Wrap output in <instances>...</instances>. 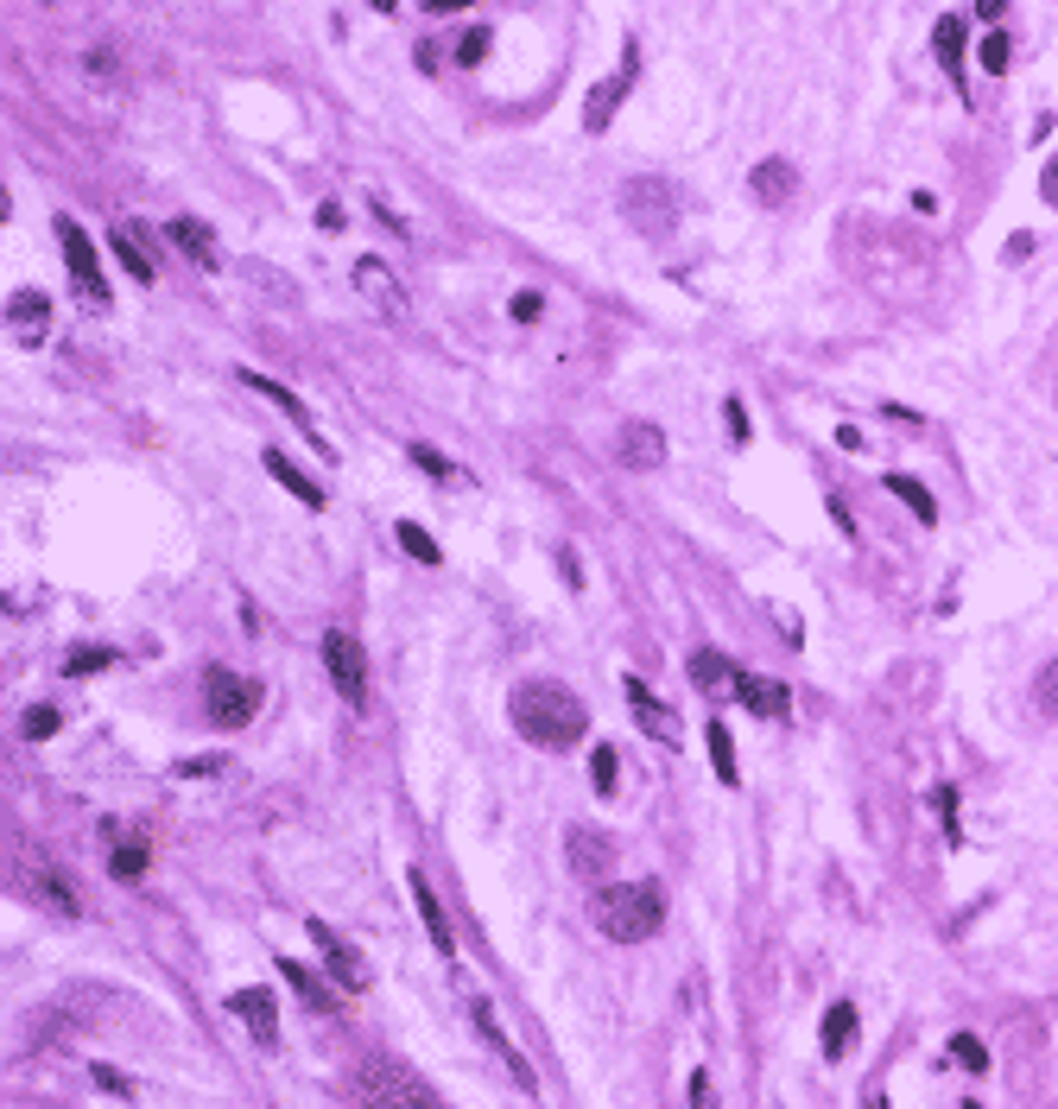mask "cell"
Segmentation results:
<instances>
[{
	"label": "cell",
	"mask_w": 1058,
	"mask_h": 1109,
	"mask_svg": "<svg viewBox=\"0 0 1058 1109\" xmlns=\"http://www.w3.org/2000/svg\"><path fill=\"white\" fill-rule=\"evenodd\" d=\"M241 380H248L253 394H267V400H273V406H279V412H285V419H292V426H299V431H304V438H311V444H317V451H324V431H317V419H311V412H304V400H299V394H292V387H279V380H267V375H253V368H241Z\"/></svg>",
	"instance_id": "cell-16"
},
{
	"label": "cell",
	"mask_w": 1058,
	"mask_h": 1109,
	"mask_svg": "<svg viewBox=\"0 0 1058 1109\" xmlns=\"http://www.w3.org/2000/svg\"><path fill=\"white\" fill-rule=\"evenodd\" d=\"M349 279H355V292H361V299L375 304L380 317H393V324H400L406 311H412V304H406V286H400V273H393L387 260H375V254H361Z\"/></svg>",
	"instance_id": "cell-8"
},
{
	"label": "cell",
	"mask_w": 1058,
	"mask_h": 1109,
	"mask_svg": "<svg viewBox=\"0 0 1058 1109\" xmlns=\"http://www.w3.org/2000/svg\"><path fill=\"white\" fill-rule=\"evenodd\" d=\"M412 463H419L425 476H438V482H463V470H456V463H444V456L431 451V444H412Z\"/></svg>",
	"instance_id": "cell-36"
},
{
	"label": "cell",
	"mask_w": 1058,
	"mask_h": 1109,
	"mask_svg": "<svg viewBox=\"0 0 1058 1109\" xmlns=\"http://www.w3.org/2000/svg\"><path fill=\"white\" fill-rule=\"evenodd\" d=\"M622 96H628V76H603V83L590 89V101H583V127H590V133H608V121H615Z\"/></svg>",
	"instance_id": "cell-22"
},
{
	"label": "cell",
	"mask_w": 1058,
	"mask_h": 1109,
	"mask_svg": "<svg viewBox=\"0 0 1058 1109\" xmlns=\"http://www.w3.org/2000/svg\"><path fill=\"white\" fill-rule=\"evenodd\" d=\"M850 1040H856V1002H836V1009L824 1014V1059H843Z\"/></svg>",
	"instance_id": "cell-24"
},
{
	"label": "cell",
	"mask_w": 1058,
	"mask_h": 1109,
	"mask_svg": "<svg viewBox=\"0 0 1058 1109\" xmlns=\"http://www.w3.org/2000/svg\"><path fill=\"white\" fill-rule=\"evenodd\" d=\"M400 1109H438V1097H431V1090H406L400 1085Z\"/></svg>",
	"instance_id": "cell-47"
},
{
	"label": "cell",
	"mask_w": 1058,
	"mask_h": 1109,
	"mask_svg": "<svg viewBox=\"0 0 1058 1109\" xmlns=\"http://www.w3.org/2000/svg\"><path fill=\"white\" fill-rule=\"evenodd\" d=\"M260 463H267V476H273L279 488H292V502H304V507H317V514H324V488L304 476V470H299V463H292L285 451H273V444H267V451H260Z\"/></svg>",
	"instance_id": "cell-17"
},
{
	"label": "cell",
	"mask_w": 1058,
	"mask_h": 1109,
	"mask_svg": "<svg viewBox=\"0 0 1058 1109\" xmlns=\"http://www.w3.org/2000/svg\"><path fill=\"white\" fill-rule=\"evenodd\" d=\"M691 1103H698V1109H710V1078H704V1072L691 1078Z\"/></svg>",
	"instance_id": "cell-49"
},
{
	"label": "cell",
	"mask_w": 1058,
	"mask_h": 1109,
	"mask_svg": "<svg viewBox=\"0 0 1058 1109\" xmlns=\"http://www.w3.org/2000/svg\"><path fill=\"white\" fill-rule=\"evenodd\" d=\"M622 463H628V470H659V463H666V431H659L654 419H628V426H622Z\"/></svg>",
	"instance_id": "cell-13"
},
{
	"label": "cell",
	"mask_w": 1058,
	"mask_h": 1109,
	"mask_svg": "<svg viewBox=\"0 0 1058 1109\" xmlns=\"http://www.w3.org/2000/svg\"><path fill=\"white\" fill-rule=\"evenodd\" d=\"M1039 197H1046V203L1058 209V152L1046 159V172H1039Z\"/></svg>",
	"instance_id": "cell-46"
},
{
	"label": "cell",
	"mask_w": 1058,
	"mask_h": 1109,
	"mask_svg": "<svg viewBox=\"0 0 1058 1109\" xmlns=\"http://www.w3.org/2000/svg\"><path fill=\"white\" fill-rule=\"evenodd\" d=\"M228 1009L241 1014V1021H248L253 1034L267 1040V1046L279 1040V1002L267 995V989H235V995H228Z\"/></svg>",
	"instance_id": "cell-19"
},
{
	"label": "cell",
	"mask_w": 1058,
	"mask_h": 1109,
	"mask_svg": "<svg viewBox=\"0 0 1058 1109\" xmlns=\"http://www.w3.org/2000/svg\"><path fill=\"white\" fill-rule=\"evenodd\" d=\"M507 717H514V730L527 735L532 749H571V742L590 735V710H583V698L577 691H564V685H552V679L514 685Z\"/></svg>",
	"instance_id": "cell-1"
},
{
	"label": "cell",
	"mask_w": 1058,
	"mask_h": 1109,
	"mask_svg": "<svg viewBox=\"0 0 1058 1109\" xmlns=\"http://www.w3.org/2000/svg\"><path fill=\"white\" fill-rule=\"evenodd\" d=\"M412 907H419V919H425L438 958H456V938H451V926H444V907H438V894H431V882L419 875V869H412Z\"/></svg>",
	"instance_id": "cell-21"
},
{
	"label": "cell",
	"mask_w": 1058,
	"mask_h": 1109,
	"mask_svg": "<svg viewBox=\"0 0 1058 1109\" xmlns=\"http://www.w3.org/2000/svg\"><path fill=\"white\" fill-rule=\"evenodd\" d=\"M735 672H742V666H730V659L716 654V647H698V654H691V679L704 685V691H723V685H735Z\"/></svg>",
	"instance_id": "cell-25"
},
{
	"label": "cell",
	"mask_w": 1058,
	"mask_h": 1109,
	"mask_svg": "<svg viewBox=\"0 0 1058 1109\" xmlns=\"http://www.w3.org/2000/svg\"><path fill=\"white\" fill-rule=\"evenodd\" d=\"M730 691H735V704L755 710V717H786V704H792V698H786V685L780 679H760V672H735Z\"/></svg>",
	"instance_id": "cell-15"
},
{
	"label": "cell",
	"mask_w": 1058,
	"mask_h": 1109,
	"mask_svg": "<svg viewBox=\"0 0 1058 1109\" xmlns=\"http://www.w3.org/2000/svg\"><path fill=\"white\" fill-rule=\"evenodd\" d=\"M539 311H546V292H514V317H520V324H532Z\"/></svg>",
	"instance_id": "cell-43"
},
{
	"label": "cell",
	"mask_w": 1058,
	"mask_h": 1109,
	"mask_svg": "<svg viewBox=\"0 0 1058 1109\" xmlns=\"http://www.w3.org/2000/svg\"><path fill=\"white\" fill-rule=\"evenodd\" d=\"M368 209H375V216H380V223H387V228H393L400 241H412V223H406V216H400V209H393V203H387V197H368Z\"/></svg>",
	"instance_id": "cell-41"
},
{
	"label": "cell",
	"mask_w": 1058,
	"mask_h": 1109,
	"mask_svg": "<svg viewBox=\"0 0 1058 1109\" xmlns=\"http://www.w3.org/2000/svg\"><path fill=\"white\" fill-rule=\"evenodd\" d=\"M1034 710L1039 717H1058V654L1034 672Z\"/></svg>",
	"instance_id": "cell-31"
},
{
	"label": "cell",
	"mask_w": 1058,
	"mask_h": 1109,
	"mask_svg": "<svg viewBox=\"0 0 1058 1109\" xmlns=\"http://www.w3.org/2000/svg\"><path fill=\"white\" fill-rule=\"evenodd\" d=\"M89 76H96V83H115V76H121V57H115V45H96V51H89Z\"/></svg>",
	"instance_id": "cell-39"
},
{
	"label": "cell",
	"mask_w": 1058,
	"mask_h": 1109,
	"mask_svg": "<svg viewBox=\"0 0 1058 1109\" xmlns=\"http://www.w3.org/2000/svg\"><path fill=\"white\" fill-rule=\"evenodd\" d=\"M108 666H115V647H96V640H89V647H71V654H64V679H96Z\"/></svg>",
	"instance_id": "cell-27"
},
{
	"label": "cell",
	"mask_w": 1058,
	"mask_h": 1109,
	"mask_svg": "<svg viewBox=\"0 0 1058 1109\" xmlns=\"http://www.w3.org/2000/svg\"><path fill=\"white\" fill-rule=\"evenodd\" d=\"M89 1078H96L101 1090H115V1097H133V1085H127V1078H121V1072H115V1065H96Z\"/></svg>",
	"instance_id": "cell-44"
},
{
	"label": "cell",
	"mask_w": 1058,
	"mask_h": 1109,
	"mask_svg": "<svg viewBox=\"0 0 1058 1109\" xmlns=\"http://www.w3.org/2000/svg\"><path fill=\"white\" fill-rule=\"evenodd\" d=\"M108 869H115L121 882H133V875H147V843H115V857H108Z\"/></svg>",
	"instance_id": "cell-33"
},
{
	"label": "cell",
	"mask_w": 1058,
	"mask_h": 1109,
	"mask_svg": "<svg viewBox=\"0 0 1058 1109\" xmlns=\"http://www.w3.org/2000/svg\"><path fill=\"white\" fill-rule=\"evenodd\" d=\"M57 723H64V710L57 704H39V710H25V742H45V735H57Z\"/></svg>",
	"instance_id": "cell-34"
},
{
	"label": "cell",
	"mask_w": 1058,
	"mask_h": 1109,
	"mask_svg": "<svg viewBox=\"0 0 1058 1109\" xmlns=\"http://www.w3.org/2000/svg\"><path fill=\"white\" fill-rule=\"evenodd\" d=\"M615 755H622V749H608V742H596V749H590V786H596L603 799L615 793V780H622V761H615Z\"/></svg>",
	"instance_id": "cell-30"
},
{
	"label": "cell",
	"mask_w": 1058,
	"mask_h": 1109,
	"mask_svg": "<svg viewBox=\"0 0 1058 1109\" xmlns=\"http://www.w3.org/2000/svg\"><path fill=\"white\" fill-rule=\"evenodd\" d=\"M203 698H209V717H216L223 730H248L253 710L267 704V691L253 679H241V672H228V666H209V672H203Z\"/></svg>",
	"instance_id": "cell-3"
},
{
	"label": "cell",
	"mask_w": 1058,
	"mask_h": 1109,
	"mask_svg": "<svg viewBox=\"0 0 1058 1109\" xmlns=\"http://www.w3.org/2000/svg\"><path fill=\"white\" fill-rule=\"evenodd\" d=\"M792 184H799V172H792L786 159H760L755 172H748V191H755L760 203H786L792 197Z\"/></svg>",
	"instance_id": "cell-23"
},
{
	"label": "cell",
	"mask_w": 1058,
	"mask_h": 1109,
	"mask_svg": "<svg viewBox=\"0 0 1058 1109\" xmlns=\"http://www.w3.org/2000/svg\"><path fill=\"white\" fill-rule=\"evenodd\" d=\"M324 672H330V685H336L355 710H368V654H361V640H355L349 628H330L324 634Z\"/></svg>",
	"instance_id": "cell-5"
},
{
	"label": "cell",
	"mask_w": 1058,
	"mask_h": 1109,
	"mask_svg": "<svg viewBox=\"0 0 1058 1109\" xmlns=\"http://www.w3.org/2000/svg\"><path fill=\"white\" fill-rule=\"evenodd\" d=\"M393 539H400V552H412L419 564H444V552H438V539H431V532L419 527V520H400V527H393Z\"/></svg>",
	"instance_id": "cell-29"
},
{
	"label": "cell",
	"mask_w": 1058,
	"mask_h": 1109,
	"mask_svg": "<svg viewBox=\"0 0 1058 1109\" xmlns=\"http://www.w3.org/2000/svg\"><path fill=\"white\" fill-rule=\"evenodd\" d=\"M172 774H177V780H203V774H223V755H191V761H177Z\"/></svg>",
	"instance_id": "cell-40"
},
{
	"label": "cell",
	"mask_w": 1058,
	"mask_h": 1109,
	"mask_svg": "<svg viewBox=\"0 0 1058 1109\" xmlns=\"http://www.w3.org/2000/svg\"><path fill=\"white\" fill-rule=\"evenodd\" d=\"M932 799H938V818H944V831H951V843H958V837H963V825H958V793H951V786H938Z\"/></svg>",
	"instance_id": "cell-42"
},
{
	"label": "cell",
	"mask_w": 1058,
	"mask_h": 1109,
	"mask_svg": "<svg viewBox=\"0 0 1058 1109\" xmlns=\"http://www.w3.org/2000/svg\"><path fill=\"white\" fill-rule=\"evenodd\" d=\"M469 1021H476V1034L488 1040V1053H495V1059L507 1065V1078H514V1085H520V1090H527V1097H532V1090H539V1078H532L527 1053H520V1046L507 1040V1027H501V1021H495V1002H469Z\"/></svg>",
	"instance_id": "cell-9"
},
{
	"label": "cell",
	"mask_w": 1058,
	"mask_h": 1109,
	"mask_svg": "<svg viewBox=\"0 0 1058 1109\" xmlns=\"http://www.w3.org/2000/svg\"><path fill=\"white\" fill-rule=\"evenodd\" d=\"M887 495H900V502L913 507V520H926V527L938 520V502H932V488H926V482H913V476L894 470V476H887Z\"/></svg>",
	"instance_id": "cell-26"
},
{
	"label": "cell",
	"mask_w": 1058,
	"mask_h": 1109,
	"mask_svg": "<svg viewBox=\"0 0 1058 1109\" xmlns=\"http://www.w3.org/2000/svg\"><path fill=\"white\" fill-rule=\"evenodd\" d=\"M608 831H590V825H571V837H564V857H571V869L577 875H603V862H608Z\"/></svg>",
	"instance_id": "cell-20"
},
{
	"label": "cell",
	"mask_w": 1058,
	"mask_h": 1109,
	"mask_svg": "<svg viewBox=\"0 0 1058 1109\" xmlns=\"http://www.w3.org/2000/svg\"><path fill=\"white\" fill-rule=\"evenodd\" d=\"M165 235H172L177 248H184V260H197V267H216V260H223V248H216V228L197 223V216H172V223H165Z\"/></svg>",
	"instance_id": "cell-18"
},
{
	"label": "cell",
	"mask_w": 1058,
	"mask_h": 1109,
	"mask_svg": "<svg viewBox=\"0 0 1058 1109\" xmlns=\"http://www.w3.org/2000/svg\"><path fill=\"white\" fill-rule=\"evenodd\" d=\"M951 1059H958L963 1072H989V1046L976 1034H958V1040H951Z\"/></svg>",
	"instance_id": "cell-35"
},
{
	"label": "cell",
	"mask_w": 1058,
	"mask_h": 1109,
	"mask_svg": "<svg viewBox=\"0 0 1058 1109\" xmlns=\"http://www.w3.org/2000/svg\"><path fill=\"white\" fill-rule=\"evenodd\" d=\"M1008 64H1014V51H1008V32H989V39H983V71H989V76H1002V71H1008Z\"/></svg>",
	"instance_id": "cell-37"
},
{
	"label": "cell",
	"mask_w": 1058,
	"mask_h": 1109,
	"mask_svg": "<svg viewBox=\"0 0 1058 1109\" xmlns=\"http://www.w3.org/2000/svg\"><path fill=\"white\" fill-rule=\"evenodd\" d=\"M311 945L324 951V963H330V977L349 989V995H361L368 989V963H361V951H355L349 938L336 933V926H324V919H311Z\"/></svg>",
	"instance_id": "cell-10"
},
{
	"label": "cell",
	"mask_w": 1058,
	"mask_h": 1109,
	"mask_svg": "<svg viewBox=\"0 0 1058 1109\" xmlns=\"http://www.w3.org/2000/svg\"><path fill=\"white\" fill-rule=\"evenodd\" d=\"M482 57H488V25H476V32L456 39V64H482Z\"/></svg>",
	"instance_id": "cell-38"
},
{
	"label": "cell",
	"mask_w": 1058,
	"mask_h": 1109,
	"mask_svg": "<svg viewBox=\"0 0 1058 1109\" xmlns=\"http://www.w3.org/2000/svg\"><path fill=\"white\" fill-rule=\"evenodd\" d=\"M868 1109H887V1103H882V1097H868Z\"/></svg>",
	"instance_id": "cell-50"
},
{
	"label": "cell",
	"mask_w": 1058,
	"mask_h": 1109,
	"mask_svg": "<svg viewBox=\"0 0 1058 1109\" xmlns=\"http://www.w3.org/2000/svg\"><path fill=\"white\" fill-rule=\"evenodd\" d=\"M622 691H628L634 723L654 735V742H679V710L666 704V698H654V691H647V679H634V672H628V679H622Z\"/></svg>",
	"instance_id": "cell-11"
},
{
	"label": "cell",
	"mask_w": 1058,
	"mask_h": 1109,
	"mask_svg": "<svg viewBox=\"0 0 1058 1109\" xmlns=\"http://www.w3.org/2000/svg\"><path fill=\"white\" fill-rule=\"evenodd\" d=\"M831 520H836L843 532H850V539H856V520H850V507H843V495H831Z\"/></svg>",
	"instance_id": "cell-48"
},
{
	"label": "cell",
	"mask_w": 1058,
	"mask_h": 1109,
	"mask_svg": "<svg viewBox=\"0 0 1058 1109\" xmlns=\"http://www.w3.org/2000/svg\"><path fill=\"white\" fill-rule=\"evenodd\" d=\"M723 419H730V438H735V444H748V412H742V400H723Z\"/></svg>",
	"instance_id": "cell-45"
},
{
	"label": "cell",
	"mask_w": 1058,
	"mask_h": 1109,
	"mask_svg": "<svg viewBox=\"0 0 1058 1109\" xmlns=\"http://www.w3.org/2000/svg\"><path fill=\"white\" fill-rule=\"evenodd\" d=\"M963 13H938V25H932V57L944 64V76L958 83V89H970V71H963Z\"/></svg>",
	"instance_id": "cell-14"
},
{
	"label": "cell",
	"mask_w": 1058,
	"mask_h": 1109,
	"mask_svg": "<svg viewBox=\"0 0 1058 1109\" xmlns=\"http://www.w3.org/2000/svg\"><path fill=\"white\" fill-rule=\"evenodd\" d=\"M108 248H115V260H121L127 273L140 279V286H152V260H147V254H140V241H133V235H115Z\"/></svg>",
	"instance_id": "cell-32"
},
{
	"label": "cell",
	"mask_w": 1058,
	"mask_h": 1109,
	"mask_svg": "<svg viewBox=\"0 0 1058 1109\" xmlns=\"http://www.w3.org/2000/svg\"><path fill=\"white\" fill-rule=\"evenodd\" d=\"M57 241H64V267H71L83 304H89V311H101V304H108V279H101V267H96V248H89L83 223H76V216H57Z\"/></svg>",
	"instance_id": "cell-6"
},
{
	"label": "cell",
	"mask_w": 1058,
	"mask_h": 1109,
	"mask_svg": "<svg viewBox=\"0 0 1058 1109\" xmlns=\"http://www.w3.org/2000/svg\"><path fill=\"white\" fill-rule=\"evenodd\" d=\"M704 742H710V767H716V780L735 786V742H730V730H723V717L704 730Z\"/></svg>",
	"instance_id": "cell-28"
},
{
	"label": "cell",
	"mask_w": 1058,
	"mask_h": 1109,
	"mask_svg": "<svg viewBox=\"0 0 1058 1109\" xmlns=\"http://www.w3.org/2000/svg\"><path fill=\"white\" fill-rule=\"evenodd\" d=\"M596 926H603L615 945H647L666 926V894L654 882H622L596 894Z\"/></svg>",
	"instance_id": "cell-2"
},
{
	"label": "cell",
	"mask_w": 1058,
	"mask_h": 1109,
	"mask_svg": "<svg viewBox=\"0 0 1058 1109\" xmlns=\"http://www.w3.org/2000/svg\"><path fill=\"white\" fill-rule=\"evenodd\" d=\"M20 887L39 901V907H51V913H64V919H76L83 913V887L57 869V862H45V857H20Z\"/></svg>",
	"instance_id": "cell-7"
},
{
	"label": "cell",
	"mask_w": 1058,
	"mask_h": 1109,
	"mask_svg": "<svg viewBox=\"0 0 1058 1109\" xmlns=\"http://www.w3.org/2000/svg\"><path fill=\"white\" fill-rule=\"evenodd\" d=\"M45 324H51V299H45V292H13V299H7V330H13V343L39 349Z\"/></svg>",
	"instance_id": "cell-12"
},
{
	"label": "cell",
	"mask_w": 1058,
	"mask_h": 1109,
	"mask_svg": "<svg viewBox=\"0 0 1058 1109\" xmlns=\"http://www.w3.org/2000/svg\"><path fill=\"white\" fill-rule=\"evenodd\" d=\"M622 209H628V223L640 228V235H654V241H666V235L679 228V191L659 184V177H634V184H622Z\"/></svg>",
	"instance_id": "cell-4"
}]
</instances>
